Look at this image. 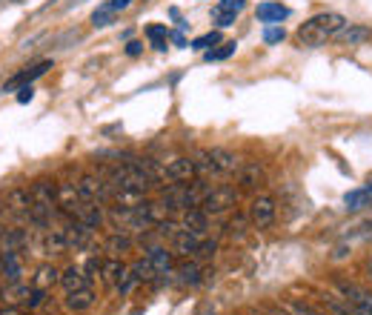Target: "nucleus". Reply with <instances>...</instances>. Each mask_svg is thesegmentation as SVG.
I'll list each match as a JSON object with an SVG mask.
<instances>
[{
	"label": "nucleus",
	"instance_id": "f257e3e1",
	"mask_svg": "<svg viewBox=\"0 0 372 315\" xmlns=\"http://www.w3.org/2000/svg\"><path fill=\"white\" fill-rule=\"evenodd\" d=\"M347 26L344 15H338V12H321L315 18H309L301 29H298V43L306 46V49H315V46H324L327 41H332L341 29Z\"/></svg>",
	"mask_w": 372,
	"mask_h": 315
},
{
	"label": "nucleus",
	"instance_id": "f03ea898",
	"mask_svg": "<svg viewBox=\"0 0 372 315\" xmlns=\"http://www.w3.org/2000/svg\"><path fill=\"white\" fill-rule=\"evenodd\" d=\"M195 169L203 172V175H229V172H238L241 169V161L229 152V149H206L195 158Z\"/></svg>",
	"mask_w": 372,
	"mask_h": 315
},
{
	"label": "nucleus",
	"instance_id": "7ed1b4c3",
	"mask_svg": "<svg viewBox=\"0 0 372 315\" xmlns=\"http://www.w3.org/2000/svg\"><path fill=\"white\" fill-rule=\"evenodd\" d=\"M201 181H195L192 186L189 183H175V186H169L166 192H164V204H166V209H192V206H201V201H203V195L206 192H201V186H198Z\"/></svg>",
	"mask_w": 372,
	"mask_h": 315
},
{
	"label": "nucleus",
	"instance_id": "20e7f679",
	"mask_svg": "<svg viewBox=\"0 0 372 315\" xmlns=\"http://www.w3.org/2000/svg\"><path fill=\"white\" fill-rule=\"evenodd\" d=\"M235 204H238V192H235L232 186H215V189H209V192L203 195L201 209L206 215H221V212L232 209Z\"/></svg>",
	"mask_w": 372,
	"mask_h": 315
},
{
	"label": "nucleus",
	"instance_id": "39448f33",
	"mask_svg": "<svg viewBox=\"0 0 372 315\" xmlns=\"http://www.w3.org/2000/svg\"><path fill=\"white\" fill-rule=\"evenodd\" d=\"M341 295H344V301L358 312V315H372V293L358 287V284H350V281H341L338 284Z\"/></svg>",
	"mask_w": 372,
	"mask_h": 315
},
{
	"label": "nucleus",
	"instance_id": "423d86ee",
	"mask_svg": "<svg viewBox=\"0 0 372 315\" xmlns=\"http://www.w3.org/2000/svg\"><path fill=\"white\" fill-rule=\"evenodd\" d=\"M275 215H278V209H275V201H272L269 195L255 198L252 206H250V220H252V227H255V230H266V227H272V224H275Z\"/></svg>",
	"mask_w": 372,
	"mask_h": 315
},
{
	"label": "nucleus",
	"instance_id": "0eeeda50",
	"mask_svg": "<svg viewBox=\"0 0 372 315\" xmlns=\"http://www.w3.org/2000/svg\"><path fill=\"white\" fill-rule=\"evenodd\" d=\"M164 175H166V181L183 183V181H192L198 175V169H195L192 158H172L169 164H164Z\"/></svg>",
	"mask_w": 372,
	"mask_h": 315
},
{
	"label": "nucleus",
	"instance_id": "6e6552de",
	"mask_svg": "<svg viewBox=\"0 0 372 315\" xmlns=\"http://www.w3.org/2000/svg\"><path fill=\"white\" fill-rule=\"evenodd\" d=\"M243 9H246V0H221V4L212 9V20L218 23L221 29H227V26L235 23V18H238Z\"/></svg>",
	"mask_w": 372,
	"mask_h": 315
},
{
	"label": "nucleus",
	"instance_id": "1a4fd4ad",
	"mask_svg": "<svg viewBox=\"0 0 372 315\" xmlns=\"http://www.w3.org/2000/svg\"><path fill=\"white\" fill-rule=\"evenodd\" d=\"M52 69V60H41V63H35L32 69H26V72H17L6 86H3V92H12V89H23V86H32V80L35 78H41V75H46Z\"/></svg>",
	"mask_w": 372,
	"mask_h": 315
},
{
	"label": "nucleus",
	"instance_id": "9d476101",
	"mask_svg": "<svg viewBox=\"0 0 372 315\" xmlns=\"http://www.w3.org/2000/svg\"><path fill=\"white\" fill-rule=\"evenodd\" d=\"M6 212H12V215H29V209H32V204H35V198H32V189H12V192L6 195Z\"/></svg>",
	"mask_w": 372,
	"mask_h": 315
},
{
	"label": "nucleus",
	"instance_id": "9b49d317",
	"mask_svg": "<svg viewBox=\"0 0 372 315\" xmlns=\"http://www.w3.org/2000/svg\"><path fill=\"white\" fill-rule=\"evenodd\" d=\"M66 244L69 246H75V249H86L89 244H92V227L89 224H83V220H69L66 224Z\"/></svg>",
	"mask_w": 372,
	"mask_h": 315
},
{
	"label": "nucleus",
	"instance_id": "f8f14e48",
	"mask_svg": "<svg viewBox=\"0 0 372 315\" xmlns=\"http://www.w3.org/2000/svg\"><path fill=\"white\" fill-rule=\"evenodd\" d=\"M35 287H26L23 281L17 284H6V287H0V301H3L6 307H17V304H26L29 295H32Z\"/></svg>",
	"mask_w": 372,
	"mask_h": 315
},
{
	"label": "nucleus",
	"instance_id": "ddd939ff",
	"mask_svg": "<svg viewBox=\"0 0 372 315\" xmlns=\"http://www.w3.org/2000/svg\"><path fill=\"white\" fill-rule=\"evenodd\" d=\"M180 227H183V230H189V232H195V235H203L206 227H209V215H206L203 209L192 206V209H186V212H183Z\"/></svg>",
	"mask_w": 372,
	"mask_h": 315
},
{
	"label": "nucleus",
	"instance_id": "4468645a",
	"mask_svg": "<svg viewBox=\"0 0 372 315\" xmlns=\"http://www.w3.org/2000/svg\"><path fill=\"white\" fill-rule=\"evenodd\" d=\"M198 244H201V235H195V232H189V230H183V227H180L178 235L172 238V246H175L178 255H195Z\"/></svg>",
	"mask_w": 372,
	"mask_h": 315
},
{
	"label": "nucleus",
	"instance_id": "2eb2a0df",
	"mask_svg": "<svg viewBox=\"0 0 372 315\" xmlns=\"http://www.w3.org/2000/svg\"><path fill=\"white\" fill-rule=\"evenodd\" d=\"M75 218H78V220H83V224H89L92 230H98V227L103 224V212H101V206H98L95 201H80V206H78Z\"/></svg>",
	"mask_w": 372,
	"mask_h": 315
},
{
	"label": "nucleus",
	"instance_id": "dca6fc26",
	"mask_svg": "<svg viewBox=\"0 0 372 315\" xmlns=\"http://www.w3.org/2000/svg\"><path fill=\"white\" fill-rule=\"evenodd\" d=\"M32 198H35V204L55 209V206H57V186L49 183V181H38V183L32 186Z\"/></svg>",
	"mask_w": 372,
	"mask_h": 315
},
{
	"label": "nucleus",
	"instance_id": "f3484780",
	"mask_svg": "<svg viewBox=\"0 0 372 315\" xmlns=\"http://www.w3.org/2000/svg\"><path fill=\"white\" fill-rule=\"evenodd\" d=\"M146 258H149L155 275H169V270H172V252H166L164 246H152L146 252Z\"/></svg>",
	"mask_w": 372,
	"mask_h": 315
},
{
	"label": "nucleus",
	"instance_id": "a211bd4d",
	"mask_svg": "<svg viewBox=\"0 0 372 315\" xmlns=\"http://www.w3.org/2000/svg\"><path fill=\"white\" fill-rule=\"evenodd\" d=\"M344 204H347V209H364V206H372V181H366V186H358V189H352V192H347L344 195Z\"/></svg>",
	"mask_w": 372,
	"mask_h": 315
},
{
	"label": "nucleus",
	"instance_id": "6ab92c4d",
	"mask_svg": "<svg viewBox=\"0 0 372 315\" xmlns=\"http://www.w3.org/2000/svg\"><path fill=\"white\" fill-rule=\"evenodd\" d=\"M3 281H6V284H17V281H23V261H20V252H3Z\"/></svg>",
	"mask_w": 372,
	"mask_h": 315
},
{
	"label": "nucleus",
	"instance_id": "aec40b11",
	"mask_svg": "<svg viewBox=\"0 0 372 315\" xmlns=\"http://www.w3.org/2000/svg\"><path fill=\"white\" fill-rule=\"evenodd\" d=\"M60 281V272L52 267V264H43V267H38V272H35V281H32V287L35 290H52L55 284Z\"/></svg>",
	"mask_w": 372,
	"mask_h": 315
},
{
	"label": "nucleus",
	"instance_id": "412c9836",
	"mask_svg": "<svg viewBox=\"0 0 372 315\" xmlns=\"http://www.w3.org/2000/svg\"><path fill=\"white\" fill-rule=\"evenodd\" d=\"M289 18V9L284 4H261L258 6V20L264 23H281Z\"/></svg>",
	"mask_w": 372,
	"mask_h": 315
},
{
	"label": "nucleus",
	"instance_id": "4be33fe9",
	"mask_svg": "<svg viewBox=\"0 0 372 315\" xmlns=\"http://www.w3.org/2000/svg\"><path fill=\"white\" fill-rule=\"evenodd\" d=\"M60 284L66 287V293H75V290H83V287H89V278L83 275V270H78V267H69L64 275H60Z\"/></svg>",
	"mask_w": 372,
	"mask_h": 315
},
{
	"label": "nucleus",
	"instance_id": "5701e85b",
	"mask_svg": "<svg viewBox=\"0 0 372 315\" xmlns=\"http://www.w3.org/2000/svg\"><path fill=\"white\" fill-rule=\"evenodd\" d=\"M92 301H95V293H92L89 287L75 290V293H69V295H66V307H69V309H75V312L89 309V307H92Z\"/></svg>",
	"mask_w": 372,
	"mask_h": 315
},
{
	"label": "nucleus",
	"instance_id": "b1692460",
	"mask_svg": "<svg viewBox=\"0 0 372 315\" xmlns=\"http://www.w3.org/2000/svg\"><path fill=\"white\" fill-rule=\"evenodd\" d=\"M146 38H149V43L158 49V52H164L166 49V43H169V29L166 26H161V23H152L149 29H146Z\"/></svg>",
	"mask_w": 372,
	"mask_h": 315
},
{
	"label": "nucleus",
	"instance_id": "393cba45",
	"mask_svg": "<svg viewBox=\"0 0 372 315\" xmlns=\"http://www.w3.org/2000/svg\"><path fill=\"white\" fill-rule=\"evenodd\" d=\"M335 38H341V41H344V43L355 46V43H361V41H366V38H369V29H364V26H350V23H347L344 29L338 31Z\"/></svg>",
	"mask_w": 372,
	"mask_h": 315
},
{
	"label": "nucleus",
	"instance_id": "a878e982",
	"mask_svg": "<svg viewBox=\"0 0 372 315\" xmlns=\"http://www.w3.org/2000/svg\"><path fill=\"white\" fill-rule=\"evenodd\" d=\"M132 249V241L127 235H112L106 241V252H112V255H123V252H129Z\"/></svg>",
	"mask_w": 372,
	"mask_h": 315
},
{
	"label": "nucleus",
	"instance_id": "bb28decb",
	"mask_svg": "<svg viewBox=\"0 0 372 315\" xmlns=\"http://www.w3.org/2000/svg\"><path fill=\"white\" fill-rule=\"evenodd\" d=\"M218 43H221L218 31H206V35H201V38L192 41V49H209V46H218Z\"/></svg>",
	"mask_w": 372,
	"mask_h": 315
},
{
	"label": "nucleus",
	"instance_id": "cd10ccee",
	"mask_svg": "<svg viewBox=\"0 0 372 315\" xmlns=\"http://www.w3.org/2000/svg\"><path fill=\"white\" fill-rule=\"evenodd\" d=\"M235 49H238L235 41H232V43H221V49H209V52H206V60H224V57L235 55Z\"/></svg>",
	"mask_w": 372,
	"mask_h": 315
},
{
	"label": "nucleus",
	"instance_id": "c85d7f7f",
	"mask_svg": "<svg viewBox=\"0 0 372 315\" xmlns=\"http://www.w3.org/2000/svg\"><path fill=\"white\" fill-rule=\"evenodd\" d=\"M115 15H117V12H115L112 6H101L95 15H92V23H95V26H109Z\"/></svg>",
	"mask_w": 372,
	"mask_h": 315
},
{
	"label": "nucleus",
	"instance_id": "c756f323",
	"mask_svg": "<svg viewBox=\"0 0 372 315\" xmlns=\"http://www.w3.org/2000/svg\"><path fill=\"white\" fill-rule=\"evenodd\" d=\"M258 178H261V169H258L255 164H250V167H246V169L241 172V183H243V186H255Z\"/></svg>",
	"mask_w": 372,
	"mask_h": 315
},
{
	"label": "nucleus",
	"instance_id": "7c9ffc66",
	"mask_svg": "<svg viewBox=\"0 0 372 315\" xmlns=\"http://www.w3.org/2000/svg\"><path fill=\"white\" fill-rule=\"evenodd\" d=\"M178 272H180V281H183V284H198V275H201L195 264H183Z\"/></svg>",
	"mask_w": 372,
	"mask_h": 315
},
{
	"label": "nucleus",
	"instance_id": "2f4dec72",
	"mask_svg": "<svg viewBox=\"0 0 372 315\" xmlns=\"http://www.w3.org/2000/svg\"><path fill=\"white\" fill-rule=\"evenodd\" d=\"M264 41H266V43H281V41H284V29H281V26H266Z\"/></svg>",
	"mask_w": 372,
	"mask_h": 315
},
{
	"label": "nucleus",
	"instance_id": "473e14b6",
	"mask_svg": "<svg viewBox=\"0 0 372 315\" xmlns=\"http://www.w3.org/2000/svg\"><path fill=\"white\" fill-rule=\"evenodd\" d=\"M215 252V241H201L198 244V249H195V255H201V258H209Z\"/></svg>",
	"mask_w": 372,
	"mask_h": 315
},
{
	"label": "nucleus",
	"instance_id": "72a5a7b5",
	"mask_svg": "<svg viewBox=\"0 0 372 315\" xmlns=\"http://www.w3.org/2000/svg\"><path fill=\"white\" fill-rule=\"evenodd\" d=\"M32 98H35V89H32V86H23V89L17 92V104H29Z\"/></svg>",
	"mask_w": 372,
	"mask_h": 315
},
{
	"label": "nucleus",
	"instance_id": "f704fd0d",
	"mask_svg": "<svg viewBox=\"0 0 372 315\" xmlns=\"http://www.w3.org/2000/svg\"><path fill=\"white\" fill-rule=\"evenodd\" d=\"M352 230H355V232H361V235H369V232H372V215H369L366 220H361L358 227H352Z\"/></svg>",
	"mask_w": 372,
	"mask_h": 315
},
{
	"label": "nucleus",
	"instance_id": "c9c22d12",
	"mask_svg": "<svg viewBox=\"0 0 372 315\" xmlns=\"http://www.w3.org/2000/svg\"><path fill=\"white\" fill-rule=\"evenodd\" d=\"M295 315H321V312H315L313 307H306V304H295Z\"/></svg>",
	"mask_w": 372,
	"mask_h": 315
},
{
	"label": "nucleus",
	"instance_id": "e433bc0d",
	"mask_svg": "<svg viewBox=\"0 0 372 315\" xmlns=\"http://www.w3.org/2000/svg\"><path fill=\"white\" fill-rule=\"evenodd\" d=\"M115 12H123V9H129L132 6V0H112V4H109Z\"/></svg>",
	"mask_w": 372,
	"mask_h": 315
},
{
	"label": "nucleus",
	"instance_id": "4c0bfd02",
	"mask_svg": "<svg viewBox=\"0 0 372 315\" xmlns=\"http://www.w3.org/2000/svg\"><path fill=\"white\" fill-rule=\"evenodd\" d=\"M0 315H20V309H15V307H6V309H0Z\"/></svg>",
	"mask_w": 372,
	"mask_h": 315
},
{
	"label": "nucleus",
	"instance_id": "58836bf2",
	"mask_svg": "<svg viewBox=\"0 0 372 315\" xmlns=\"http://www.w3.org/2000/svg\"><path fill=\"white\" fill-rule=\"evenodd\" d=\"M127 52H129V55H138V52H141V43H129V49H127Z\"/></svg>",
	"mask_w": 372,
	"mask_h": 315
},
{
	"label": "nucleus",
	"instance_id": "ea45409f",
	"mask_svg": "<svg viewBox=\"0 0 372 315\" xmlns=\"http://www.w3.org/2000/svg\"><path fill=\"white\" fill-rule=\"evenodd\" d=\"M269 315H292V312H287V309H269Z\"/></svg>",
	"mask_w": 372,
	"mask_h": 315
},
{
	"label": "nucleus",
	"instance_id": "a19ab883",
	"mask_svg": "<svg viewBox=\"0 0 372 315\" xmlns=\"http://www.w3.org/2000/svg\"><path fill=\"white\" fill-rule=\"evenodd\" d=\"M0 278H3V258H0Z\"/></svg>",
	"mask_w": 372,
	"mask_h": 315
},
{
	"label": "nucleus",
	"instance_id": "79ce46f5",
	"mask_svg": "<svg viewBox=\"0 0 372 315\" xmlns=\"http://www.w3.org/2000/svg\"><path fill=\"white\" fill-rule=\"evenodd\" d=\"M0 212H3V215H6V206H0Z\"/></svg>",
	"mask_w": 372,
	"mask_h": 315
},
{
	"label": "nucleus",
	"instance_id": "37998d69",
	"mask_svg": "<svg viewBox=\"0 0 372 315\" xmlns=\"http://www.w3.org/2000/svg\"><path fill=\"white\" fill-rule=\"evenodd\" d=\"M369 272H372V264H369Z\"/></svg>",
	"mask_w": 372,
	"mask_h": 315
}]
</instances>
